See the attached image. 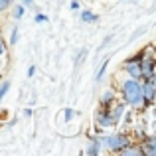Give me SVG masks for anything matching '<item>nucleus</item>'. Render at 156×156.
Listing matches in <instances>:
<instances>
[{"mask_svg":"<svg viewBox=\"0 0 156 156\" xmlns=\"http://www.w3.org/2000/svg\"><path fill=\"white\" fill-rule=\"evenodd\" d=\"M122 95H125V99L133 107H142L146 103L144 95H142V85L138 83V81H134V79L122 83Z\"/></svg>","mask_w":156,"mask_h":156,"instance_id":"obj_1","label":"nucleus"},{"mask_svg":"<svg viewBox=\"0 0 156 156\" xmlns=\"http://www.w3.org/2000/svg\"><path fill=\"white\" fill-rule=\"evenodd\" d=\"M105 146H109V148H115V150H122L126 144H129V138L122 136V134H115V136H109V138H103Z\"/></svg>","mask_w":156,"mask_h":156,"instance_id":"obj_2","label":"nucleus"},{"mask_svg":"<svg viewBox=\"0 0 156 156\" xmlns=\"http://www.w3.org/2000/svg\"><path fill=\"white\" fill-rule=\"evenodd\" d=\"M126 71L130 73V77L133 79H138V77L142 75V69H140V61L138 59H130V61H126Z\"/></svg>","mask_w":156,"mask_h":156,"instance_id":"obj_3","label":"nucleus"},{"mask_svg":"<svg viewBox=\"0 0 156 156\" xmlns=\"http://www.w3.org/2000/svg\"><path fill=\"white\" fill-rule=\"evenodd\" d=\"M140 69H142V75L144 77H150L154 73V61L150 57H144V61L140 63Z\"/></svg>","mask_w":156,"mask_h":156,"instance_id":"obj_4","label":"nucleus"},{"mask_svg":"<svg viewBox=\"0 0 156 156\" xmlns=\"http://www.w3.org/2000/svg\"><path fill=\"white\" fill-rule=\"evenodd\" d=\"M142 95H144V101H154V97H156V89H154V85L150 83V81L142 85Z\"/></svg>","mask_w":156,"mask_h":156,"instance_id":"obj_5","label":"nucleus"},{"mask_svg":"<svg viewBox=\"0 0 156 156\" xmlns=\"http://www.w3.org/2000/svg\"><path fill=\"white\" fill-rule=\"evenodd\" d=\"M144 154H150V156H156V138H150L148 142L144 144Z\"/></svg>","mask_w":156,"mask_h":156,"instance_id":"obj_6","label":"nucleus"},{"mask_svg":"<svg viewBox=\"0 0 156 156\" xmlns=\"http://www.w3.org/2000/svg\"><path fill=\"white\" fill-rule=\"evenodd\" d=\"M83 20H85V22H95L97 16L93 14V12H83Z\"/></svg>","mask_w":156,"mask_h":156,"instance_id":"obj_7","label":"nucleus"},{"mask_svg":"<svg viewBox=\"0 0 156 156\" xmlns=\"http://www.w3.org/2000/svg\"><path fill=\"white\" fill-rule=\"evenodd\" d=\"M107 63H109V59H105V61H103V65H101L99 73H97V79H101V77H103V73H105V69H107Z\"/></svg>","mask_w":156,"mask_h":156,"instance_id":"obj_8","label":"nucleus"},{"mask_svg":"<svg viewBox=\"0 0 156 156\" xmlns=\"http://www.w3.org/2000/svg\"><path fill=\"white\" fill-rule=\"evenodd\" d=\"M121 152L125 154V156H130V154H142V150H138V148H134V150H125V148H122Z\"/></svg>","mask_w":156,"mask_h":156,"instance_id":"obj_9","label":"nucleus"},{"mask_svg":"<svg viewBox=\"0 0 156 156\" xmlns=\"http://www.w3.org/2000/svg\"><path fill=\"white\" fill-rule=\"evenodd\" d=\"M6 91H8V83H2V85H0V101L4 99V95H6Z\"/></svg>","mask_w":156,"mask_h":156,"instance_id":"obj_10","label":"nucleus"},{"mask_svg":"<svg viewBox=\"0 0 156 156\" xmlns=\"http://www.w3.org/2000/svg\"><path fill=\"white\" fill-rule=\"evenodd\" d=\"M10 2L12 0H0V10H6V8L10 6Z\"/></svg>","mask_w":156,"mask_h":156,"instance_id":"obj_11","label":"nucleus"},{"mask_svg":"<svg viewBox=\"0 0 156 156\" xmlns=\"http://www.w3.org/2000/svg\"><path fill=\"white\" fill-rule=\"evenodd\" d=\"M89 154H97V142H93V144L89 146Z\"/></svg>","mask_w":156,"mask_h":156,"instance_id":"obj_12","label":"nucleus"},{"mask_svg":"<svg viewBox=\"0 0 156 156\" xmlns=\"http://www.w3.org/2000/svg\"><path fill=\"white\" fill-rule=\"evenodd\" d=\"M14 14H16V18H20V16L24 14V8H22V6H18V8H16V12H14Z\"/></svg>","mask_w":156,"mask_h":156,"instance_id":"obj_13","label":"nucleus"},{"mask_svg":"<svg viewBox=\"0 0 156 156\" xmlns=\"http://www.w3.org/2000/svg\"><path fill=\"white\" fill-rule=\"evenodd\" d=\"M36 20H38V22H48V18H46V16H42V14L36 16Z\"/></svg>","mask_w":156,"mask_h":156,"instance_id":"obj_14","label":"nucleus"},{"mask_svg":"<svg viewBox=\"0 0 156 156\" xmlns=\"http://www.w3.org/2000/svg\"><path fill=\"white\" fill-rule=\"evenodd\" d=\"M111 97H113V95H111V93H107V95L103 97V103H109V99H111Z\"/></svg>","mask_w":156,"mask_h":156,"instance_id":"obj_15","label":"nucleus"},{"mask_svg":"<svg viewBox=\"0 0 156 156\" xmlns=\"http://www.w3.org/2000/svg\"><path fill=\"white\" fill-rule=\"evenodd\" d=\"M150 77H152V81H150V83H152V85H154V89H156V73H152Z\"/></svg>","mask_w":156,"mask_h":156,"instance_id":"obj_16","label":"nucleus"},{"mask_svg":"<svg viewBox=\"0 0 156 156\" xmlns=\"http://www.w3.org/2000/svg\"><path fill=\"white\" fill-rule=\"evenodd\" d=\"M0 53H4V44H2V40H0Z\"/></svg>","mask_w":156,"mask_h":156,"instance_id":"obj_17","label":"nucleus"},{"mask_svg":"<svg viewBox=\"0 0 156 156\" xmlns=\"http://www.w3.org/2000/svg\"><path fill=\"white\" fill-rule=\"evenodd\" d=\"M22 2H24V4H28V6H30V4L34 2V0H22Z\"/></svg>","mask_w":156,"mask_h":156,"instance_id":"obj_18","label":"nucleus"}]
</instances>
